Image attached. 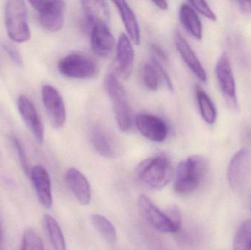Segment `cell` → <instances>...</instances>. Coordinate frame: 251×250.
I'll return each mask as SVG.
<instances>
[{
  "instance_id": "6da1fadb",
  "label": "cell",
  "mask_w": 251,
  "mask_h": 250,
  "mask_svg": "<svg viewBox=\"0 0 251 250\" xmlns=\"http://www.w3.org/2000/svg\"><path fill=\"white\" fill-rule=\"evenodd\" d=\"M207 167V161L203 156L193 155L181 161L176 172L174 191L181 195L195 192L200 186Z\"/></svg>"
},
{
  "instance_id": "7a4b0ae2",
  "label": "cell",
  "mask_w": 251,
  "mask_h": 250,
  "mask_svg": "<svg viewBox=\"0 0 251 250\" xmlns=\"http://www.w3.org/2000/svg\"><path fill=\"white\" fill-rule=\"evenodd\" d=\"M137 175L147 187L159 190L165 188L172 179V163L165 155L153 156L138 164Z\"/></svg>"
},
{
  "instance_id": "3957f363",
  "label": "cell",
  "mask_w": 251,
  "mask_h": 250,
  "mask_svg": "<svg viewBox=\"0 0 251 250\" xmlns=\"http://www.w3.org/2000/svg\"><path fill=\"white\" fill-rule=\"evenodd\" d=\"M4 22L7 35L12 41L23 43L30 38L27 6L25 1L10 0L6 2Z\"/></svg>"
},
{
  "instance_id": "277c9868",
  "label": "cell",
  "mask_w": 251,
  "mask_h": 250,
  "mask_svg": "<svg viewBox=\"0 0 251 250\" xmlns=\"http://www.w3.org/2000/svg\"><path fill=\"white\" fill-rule=\"evenodd\" d=\"M104 84L107 94L113 102L118 127L122 132H128L132 126V118L125 87L113 73H108L106 76Z\"/></svg>"
},
{
  "instance_id": "5b68a950",
  "label": "cell",
  "mask_w": 251,
  "mask_h": 250,
  "mask_svg": "<svg viewBox=\"0 0 251 250\" xmlns=\"http://www.w3.org/2000/svg\"><path fill=\"white\" fill-rule=\"evenodd\" d=\"M57 68L60 74L70 79H88L99 71L98 65L86 53L74 51L59 61Z\"/></svg>"
},
{
  "instance_id": "8992f818",
  "label": "cell",
  "mask_w": 251,
  "mask_h": 250,
  "mask_svg": "<svg viewBox=\"0 0 251 250\" xmlns=\"http://www.w3.org/2000/svg\"><path fill=\"white\" fill-rule=\"evenodd\" d=\"M29 3L38 12L40 23L44 29L56 32L63 28L65 21L64 1L33 0Z\"/></svg>"
},
{
  "instance_id": "52a82bcc",
  "label": "cell",
  "mask_w": 251,
  "mask_h": 250,
  "mask_svg": "<svg viewBox=\"0 0 251 250\" xmlns=\"http://www.w3.org/2000/svg\"><path fill=\"white\" fill-rule=\"evenodd\" d=\"M137 208L141 217L155 230L164 233L179 231L167 213L162 212L145 194L138 197Z\"/></svg>"
},
{
  "instance_id": "ba28073f",
  "label": "cell",
  "mask_w": 251,
  "mask_h": 250,
  "mask_svg": "<svg viewBox=\"0 0 251 250\" xmlns=\"http://www.w3.org/2000/svg\"><path fill=\"white\" fill-rule=\"evenodd\" d=\"M215 74L221 92L228 104L233 107H238L235 77L229 57L226 53L221 54L217 61Z\"/></svg>"
},
{
  "instance_id": "9c48e42d",
  "label": "cell",
  "mask_w": 251,
  "mask_h": 250,
  "mask_svg": "<svg viewBox=\"0 0 251 250\" xmlns=\"http://www.w3.org/2000/svg\"><path fill=\"white\" fill-rule=\"evenodd\" d=\"M41 98L51 125L56 129L63 127L66 123V110L59 91L52 85H44L41 88Z\"/></svg>"
},
{
  "instance_id": "30bf717a",
  "label": "cell",
  "mask_w": 251,
  "mask_h": 250,
  "mask_svg": "<svg viewBox=\"0 0 251 250\" xmlns=\"http://www.w3.org/2000/svg\"><path fill=\"white\" fill-rule=\"evenodd\" d=\"M251 172V152L247 148L237 151L230 161L228 180L234 190L239 191L245 186Z\"/></svg>"
},
{
  "instance_id": "8fae6325",
  "label": "cell",
  "mask_w": 251,
  "mask_h": 250,
  "mask_svg": "<svg viewBox=\"0 0 251 250\" xmlns=\"http://www.w3.org/2000/svg\"><path fill=\"white\" fill-rule=\"evenodd\" d=\"M139 132L148 140L161 143L167 139L168 129L166 123L160 117L149 114H139L135 117Z\"/></svg>"
},
{
  "instance_id": "7c38bea8",
  "label": "cell",
  "mask_w": 251,
  "mask_h": 250,
  "mask_svg": "<svg viewBox=\"0 0 251 250\" xmlns=\"http://www.w3.org/2000/svg\"><path fill=\"white\" fill-rule=\"evenodd\" d=\"M17 107L21 117L37 142L43 143L44 141V125L33 103L25 95H20L17 100Z\"/></svg>"
},
{
  "instance_id": "4fadbf2b",
  "label": "cell",
  "mask_w": 251,
  "mask_h": 250,
  "mask_svg": "<svg viewBox=\"0 0 251 250\" xmlns=\"http://www.w3.org/2000/svg\"><path fill=\"white\" fill-rule=\"evenodd\" d=\"M91 145L98 154L106 158H114L119 151L116 136L100 125L93 126L90 135Z\"/></svg>"
},
{
  "instance_id": "5bb4252c",
  "label": "cell",
  "mask_w": 251,
  "mask_h": 250,
  "mask_svg": "<svg viewBox=\"0 0 251 250\" xmlns=\"http://www.w3.org/2000/svg\"><path fill=\"white\" fill-rule=\"evenodd\" d=\"M91 29V44L93 51L100 57H109L116 45V41L109 24L97 23Z\"/></svg>"
},
{
  "instance_id": "9a60e30c",
  "label": "cell",
  "mask_w": 251,
  "mask_h": 250,
  "mask_svg": "<svg viewBox=\"0 0 251 250\" xmlns=\"http://www.w3.org/2000/svg\"><path fill=\"white\" fill-rule=\"evenodd\" d=\"M30 178L39 202L44 208L50 209L53 205V196L48 172L42 166H35L31 170Z\"/></svg>"
},
{
  "instance_id": "2e32d148",
  "label": "cell",
  "mask_w": 251,
  "mask_h": 250,
  "mask_svg": "<svg viewBox=\"0 0 251 250\" xmlns=\"http://www.w3.org/2000/svg\"><path fill=\"white\" fill-rule=\"evenodd\" d=\"M134 63V50L132 42L125 33H122L116 44V64L118 70L124 79L132 73Z\"/></svg>"
},
{
  "instance_id": "e0dca14e",
  "label": "cell",
  "mask_w": 251,
  "mask_h": 250,
  "mask_svg": "<svg viewBox=\"0 0 251 250\" xmlns=\"http://www.w3.org/2000/svg\"><path fill=\"white\" fill-rule=\"evenodd\" d=\"M174 41L181 58L188 66L190 70L199 81L206 82L207 81L206 70L185 38H184L180 32H176L174 37Z\"/></svg>"
},
{
  "instance_id": "ac0fdd59",
  "label": "cell",
  "mask_w": 251,
  "mask_h": 250,
  "mask_svg": "<svg viewBox=\"0 0 251 250\" xmlns=\"http://www.w3.org/2000/svg\"><path fill=\"white\" fill-rule=\"evenodd\" d=\"M66 182L69 189L79 204L88 205L91 201V188L87 178L77 169L69 168L66 173Z\"/></svg>"
},
{
  "instance_id": "d6986e66",
  "label": "cell",
  "mask_w": 251,
  "mask_h": 250,
  "mask_svg": "<svg viewBox=\"0 0 251 250\" xmlns=\"http://www.w3.org/2000/svg\"><path fill=\"white\" fill-rule=\"evenodd\" d=\"M113 4L116 5L126 30L129 39L135 45H139L141 40L140 26L138 21L136 17L135 13L130 7L129 4L125 1H115Z\"/></svg>"
},
{
  "instance_id": "ffe728a7",
  "label": "cell",
  "mask_w": 251,
  "mask_h": 250,
  "mask_svg": "<svg viewBox=\"0 0 251 250\" xmlns=\"http://www.w3.org/2000/svg\"><path fill=\"white\" fill-rule=\"evenodd\" d=\"M81 4L87 23L91 28L100 23L109 24L110 13L107 1L91 0L81 1Z\"/></svg>"
},
{
  "instance_id": "44dd1931",
  "label": "cell",
  "mask_w": 251,
  "mask_h": 250,
  "mask_svg": "<svg viewBox=\"0 0 251 250\" xmlns=\"http://www.w3.org/2000/svg\"><path fill=\"white\" fill-rule=\"evenodd\" d=\"M179 19L186 30L197 40L203 38V26L196 10L187 2L181 4L179 9Z\"/></svg>"
},
{
  "instance_id": "7402d4cb",
  "label": "cell",
  "mask_w": 251,
  "mask_h": 250,
  "mask_svg": "<svg viewBox=\"0 0 251 250\" xmlns=\"http://www.w3.org/2000/svg\"><path fill=\"white\" fill-rule=\"evenodd\" d=\"M43 226L53 249L66 250L64 236L57 220L51 215L45 214L43 217Z\"/></svg>"
},
{
  "instance_id": "603a6c76",
  "label": "cell",
  "mask_w": 251,
  "mask_h": 250,
  "mask_svg": "<svg viewBox=\"0 0 251 250\" xmlns=\"http://www.w3.org/2000/svg\"><path fill=\"white\" fill-rule=\"evenodd\" d=\"M196 98L201 117L209 125L216 122L218 113L209 95L200 86H196Z\"/></svg>"
},
{
  "instance_id": "cb8c5ba5",
  "label": "cell",
  "mask_w": 251,
  "mask_h": 250,
  "mask_svg": "<svg viewBox=\"0 0 251 250\" xmlns=\"http://www.w3.org/2000/svg\"><path fill=\"white\" fill-rule=\"evenodd\" d=\"M91 223L96 230L110 244L116 243L117 231L113 223L104 216L95 214L91 216Z\"/></svg>"
},
{
  "instance_id": "d4e9b609",
  "label": "cell",
  "mask_w": 251,
  "mask_h": 250,
  "mask_svg": "<svg viewBox=\"0 0 251 250\" xmlns=\"http://www.w3.org/2000/svg\"><path fill=\"white\" fill-rule=\"evenodd\" d=\"M142 79L143 84L149 91H156L159 89L162 76L159 69L152 60L146 62L142 68Z\"/></svg>"
},
{
  "instance_id": "484cf974",
  "label": "cell",
  "mask_w": 251,
  "mask_h": 250,
  "mask_svg": "<svg viewBox=\"0 0 251 250\" xmlns=\"http://www.w3.org/2000/svg\"><path fill=\"white\" fill-rule=\"evenodd\" d=\"M234 250H251V219L239 227L234 237Z\"/></svg>"
},
{
  "instance_id": "4316f807",
  "label": "cell",
  "mask_w": 251,
  "mask_h": 250,
  "mask_svg": "<svg viewBox=\"0 0 251 250\" xmlns=\"http://www.w3.org/2000/svg\"><path fill=\"white\" fill-rule=\"evenodd\" d=\"M20 250H44V244L35 232L27 230L24 233Z\"/></svg>"
},
{
  "instance_id": "83f0119b",
  "label": "cell",
  "mask_w": 251,
  "mask_h": 250,
  "mask_svg": "<svg viewBox=\"0 0 251 250\" xmlns=\"http://www.w3.org/2000/svg\"><path fill=\"white\" fill-rule=\"evenodd\" d=\"M11 139L16 153H17L19 163H20L22 170H23V171L25 172L26 176L30 177L32 168H31L30 164H29V159H28L27 155H26V152H25V148L22 146L20 141L16 136H12Z\"/></svg>"
},
{
  "instance_id": "f1b7e54d",
  "label": "cell",
  "mask_w": 251,
  "mask_h": 250,
  "mask_svg": "<svg viewBox=\"0 0 251 250\" xmlns=\"http://www.w3.org/2000/svg\"><path fill=\"white\" fill-rule=\"evenodd\" d=\"M189 4L193 7L196 11L199 12L201 14L204 16L205 17L209 19V20L215 21L217 19V16L213 10L209 7L206 1H188Z\"/></svg>"
},
{
  "instance_id": "f546056e",
  "label": "cell",
  "mask_w": 251,
  "mask_h": 250,
  "mask_svg": "<svg viewBox=\"0 0 251 250\" xmlns=\"http://www.w3.org/2000/svg\"><path fill=\"white\" fill-rule=\"evenodd\" d=\"M3 48L7 51L9 57L12 59V60H13L16 64H22V56H21L20 53L19 52V51H18L14 46H13V45L9 44H3Z\"/></svg>"
},
{
  "instance_id": "4dcf8cb0",
  "label": "cell",
  "mask_w": 251,
  "mask_h": 250,
  "mask_svg": "<svg viewBox=\"0 0 251 250\" xmlns=\"http://www.w3.org/2000/svg\"><path fill=\"white\" fill-rule=\"evenodd\" d=\"M237 4L242 13L251 15V1H238Z\"/></svg>"
},
{
  "instance_id": "1f68e13d",
  "label": "cell",
  "mask_w": 251,
  "mask_h": 250,
  "mask_svg": "<svg viewBox=\"0 0 251 250\" xmlns=\"http://www.w3.org/2000/svg\"><path fill=\"white\" fill-rule=\"evenodd\" d=\"M153 4L161 10H166L168 8V3L166 1H153Z\"/></svg>"
}]
</instances>
